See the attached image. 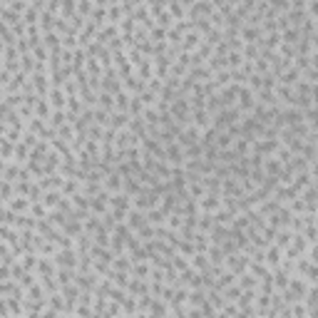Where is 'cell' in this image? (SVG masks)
Returning <instances> with one entry per match:
<instances>
[{
  "label": "cell",
  "mask_w": 318,
  "mask_h": 318,
  "mask_svg": "<svg viewBox=\"0 0 318 318\" xmlns=\"http://www.w3.org/2000/svg\"><path fill=\"white\" fill-rule=\"evenodd\" d=\"M236 284H239V286H241L244 291H256V289H259L261 281L256 279V276H254V274H251V271H244V274L239 276V281H236Z\"/></svg>",
  "instance_id": "8992f818"
},
{
  "label": "cell",
  "mask_w": 318,
  "mask_h": 318,
  "mask_svg": "<svg viewBox=\"0 0 318 318\" xmlns=\"http://www.w3.org/2000/svg\"><path fill=\"white\" fill-rule=\"evenodd\" d=\"M147 224H149V226H164V224H167V214L162 211V206L147 211Z\"/></svg>",
  "instance_id": "52a82bcc"
},
{
  "label": "cell",
  "mask_w": 318,
  "mask_h": 318,
  "mask_svg": "<svg viewBox=\"0 0 318 318\" xmlns=\"http://www.w3.org/2000/svg\"><path fill=\"white\" fill-rule=\"evenodd\" d=\"M127 293L129 296H137V298H142V296H149L152 291H149V281H142V279H132L129 281V286H127Z\"/></svg>",
  "instance_id": "5b68a950"
},
{
  "label": "cell",
  "mask_w": 318,
  "mask_h": 318,
  "mask_svg": "<svg viewBox=\"0 0 318 318\" xmlns=\"http://www.w3.org/2000/svg\"><path fill=\"white\" fill-rule=\"evenodd\" d=\"M221 211V194L219 192H206V197L199 199V214H216Z\"/></svg>",
  "instance_id": "6da1fadb"
},
{
  "label": "cell",
  "mask_w": 318,
  "mask_h": 318,
  "mask_svg": "<svg viewBox=\"0 0 318 318\" xmlns=\"http://www.w3.org/2000/svg\"><path fill=\"white\" fill-rule=\"evenodd\" d=\"M129 318H149V313H137V316H129Z\"/></svg>",
  "instance_id": "9c48e42d"
},
{
  "label": "cell",
  "mask_w": 318,
  "mask_h": 318,
  "mask_svg": "<svg viewBox=\"0 0 318 318\" xmlns=\"http://www.w3.org/2000/svg\"><path fill=\"white\" fill-rule=\"evenodd\" d=\"M124 224L137 234L140 229H145V226H147V214H145V211H140V209H132V211L127 214V221H124Z\"/></svg>",
  "instance_id": "7a4b0ae2"
},
{
  "label": "cell",
  "mask_w": 318,
  "mask_h": 318,
  "mask_svg": "<svg viewBox=\"0 0 318 318\" xmlns=\"http://www.w3.org/2000/svg\"><path fill=\"white\" fill-rule=\"evenodd\" d=\"M181 256H187V259H192L194 254H197V246H194V241H179V249H176Z\"/></svg>",
  "instance_id": "ba28073f"
},
{
  "label": "cell",
  "mask_w": 318,
  "mask_h": 318,
  "mask_svg": "<svg viewBox=\"0 0 318 318\" xmlns=\"http://www.w3.org/2000/svg\"><path fill=\"white\" fill-rule=\"evenodd\" d=\"M48 102H50L53 110H67V95H65V89L62 87H53Z\"/></svg>",
  "instance_id": "277c9868"
},
{
  "label": "cell",
  "mask_w": 318,
  "mask_h": 318,
  "mask_svg": "<svg viewBox=\"0 0 318 318\" xmlns=\"http://www.w3.org/2000/svg\"><path fill=\"white\" fill-rule=\"evenodd\" d=\"M281 261H284V249L276 246V244H271V246L266 249V266H268L271 271H276V268L281 266Z\"/></svg>",
  "instance_id": "3957f363"
}]
</instances>
